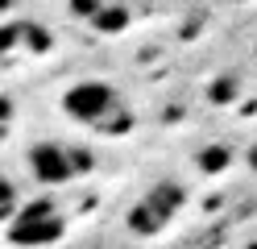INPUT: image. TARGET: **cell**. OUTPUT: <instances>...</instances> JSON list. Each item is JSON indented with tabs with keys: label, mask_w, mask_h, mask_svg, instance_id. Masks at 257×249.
Segmentation results:
<instances>
[{
	"label": "cell",
	"mask_w": 257,
	"mask_h": 249,
	"mask_svg": "<svg viewBox=\"0 0 257 249\" xmlns=\"http://www.w3.org/2000/svg\"><path fill=\"white\" fill-rule=\"evenodd\" d=\"M91 21H95V29L116 33V29H124V25H128V13H124V9H100V13L91 17Z\"/></svg>",
	"instance_id": "cell-5"
},
{
	"label": "cell",
	"mask_w": 257,
	"mask_h": 249,
	"mask_svg": "<svg viewBox=\"0 0 257 249\" xmlns=\"http://www.w3.org/2000/svg\"><path fill=\"white\" fill-rule=\"evenodd\" d=\"M29 171H34L38 183H46V187H58V183H71V179H75V158H71L62 145L42 141V145L29 149Z\"/></svg>",
	"instance_id": "cell-4"
},
{
	"label": "cell",
	"mask_w": 257,
	"mask_h": 249,
	"mask_svg": "<svg viewBox=\"0 0 257 249\" xmlns=\"http://www.w3.org/2000/svg\"><path fill=\"white\" fill-rule=\"evenodd\" d=\"M183 208V187L179 183H166V187H158V191H150L141 204L133 208V216H128V228L133 232H158L162 224H170L174 220V212Z\"/></svg>",
	"instance_id": "cell-3"
},
{
	"label": "cell",
	"mask_w": 257,
	"mask_h": 249,
	"mask_svg": "<svg viewBox=\"0 0 257 249\" xmlns=\"http://www.w3.org/2000/svg\"><path fill=\"white\" fill-rule=\"evenodd\" d=\"M62 237V216L54 212L50 199H38V204H29L17 220L9 224V241L13 245H50Z\"/></svg>",
	"instance_id": "cell-2"
},
{
	"label": "cell",
	"mask_w": 257,
	"mask_h": 249,
	"mask_svg": "<svg viewBox=\"0 0 257 249\" xmlns=\"http://www.w3.org/2000/svg\"><path fill=\"white\" fill-rule=\"evenodd\" d=\"M245 249H257V241H249V245H245Z\"/></svg>",
	"instance_id": "cell-8"
},
{
	"label": "cell",
	"mask_w": 257,
	"mask_h": 249,
	"mask_svg": "<svg viewBox=\"0 0 257 249\" xmlns=\"http://www.w3.org/2000/svg\"><path fill=\"white\" fill-rule=\"evenodd\" d=\"M120 100H116V88H108L100 79H83V83H71L67 92H62V112L71 116V121L87 125V129H112L108 121L116 116Z\"/></svg>",
	"instance_id": "cell-1"
},
{
	"label": "cell",
	"mask_w": 257,
	"mask_h": 249,
	"mask_svg": "<svg viewBox=\"0 0 257 249\" xmlns=\"http://www.w3.org/2000/svg\"><path fill=\"white\" fill-rule=\"evenodd\" d=\"M71 9H75V13H83V17H95V13L104 9V0H71Z\"/></svg>",
	"instance_id": "cell-7"
},
{
	"label": "cell",
	"mask_w": 257,
	"mask_h": 249,
	"mask_svg": "<svg viewBox=\"0 0 257 249\" xmlns=\"http://www.w3.org/2000/svg\"><path fill=\"white\" fill-rule=\"evenodd\" d=\"M199 166H203V171H224V166H228V149H220V145H212V149H203V154H199Z\"/></svg>",
	"instance_id": "cell-6"
}]
</instances>
